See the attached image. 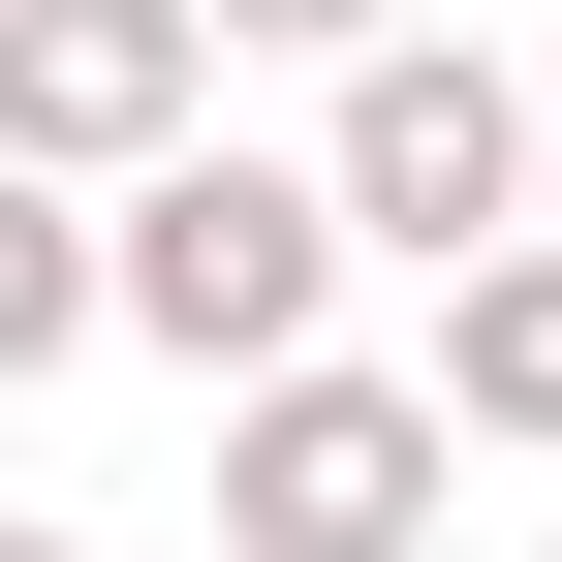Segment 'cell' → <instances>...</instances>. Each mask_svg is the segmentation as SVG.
<instances>
[{
    "instance_id": "cell-1",
    "label": "cell",
    "mask_w": 562,
    "mask_h": 562,
    "mask_svg": "<svg viewBox=\"0 0 562 562\" xmlns=\"http://www.w3.org/2000/svg\"><path fill=\"white\" fill-rule=\"evenodd\" d=\"M94 250H125V344H188V375H281V344H344V157H220V125H188V157H125L94 188Z\"/></svg>"
},
{
    "instance_id": "cell-2",
    "label": "cell",
    "mask_w": 562,
    "mask_h": 562,
    "mask_svg": "<svg viewBox=\"0 0 562 562\" xmlns=\"http://www.w3.org/2000/svg\"><path fill=\"white\" fill-rule=\"evenodd\" d=\"M438 501H469L438 344H406V375H344V344L220 375V562H438Z\"/></svg>"
},
{
    "instance_id": "cell-3",
    "label": "cell",
    "mask_w": 562,
    "mask_h": 562,
    "mask_svg": "<svg viewBox=\"0 0 562 562\" xmlns=\"http://www.w3.org/2000/svg\"><path fill=\"white\" fill-rule=\"evenodd\" d=\"M313 157H344V220H375L406 281H469L501 220H562V94H501L469 32H375V63H344V125H313Z\"/></svg>"
},
{
    "instance_id": "cell-4",
    "label": "cell",
    "mask_w": 562,
    "mask_h": 562,
    "mask_svg": "<svg viewBox=\"0 0 562 562\" xmlns=\"http://www.w3.org/2000/svg\"><path fill=\"white\" fill-rule=\"evenodd\" d=\"M188 94H220V32H188V0H0V157L125 188V157H188Z\"/></svg>"
},
{
    "instance_id": "cell-5",
    "label": "cell",
    "mask_w": 562,
    "mask_h": 562,
    "mask_svg": "<svg viewBox=\"0 0 562 562\" xmlns=\"http://www.w3.org/2000/svg\"><path fill=\"white\" fill-rule=\"evenodd\" d=\"M438 406H469V438H531V469H562V220H501V250L438 281Z\"/></svg>"
},
{
    "instance_id": "cell-6",
    "label": "cell",
    "mask_w": 562,
    "mask_h": 562,
    "mask_svg": "<svg viewBox=\"0 0 562 562\" xmlns=\"http://www.w3.org/2000/svg\"><path fill=\"white\" fill-rule=\"evenodd\" d=\"M94 313H125V250L63 220V157H0V375H63Z\"/></svg>"
},
{
    "instance_id": "cell-7",
    "label": "cell",
    "mask_w": 562,
    "mask_h": 562,
    "mask_svg": "<svg viewBox=\"0 0 562 562\" xmlns=\"http://www.w3.org/2000/svg\"><path fill=\"white\" fill-rule=\"evenodd\" d=\"M188 32H250V63H375L406 0H188Z\"/></svg>"
},
{
    "instance_id": "cell-8",
    "label": "cell",
    "mask_w": 562,
    "mask_h": 562,
    "mask_svg": "<svg viewBox=\"0 0 562 562\" xmlns=\"http://www.w3.org/2000/svg\"><path fill=\"white\" fill-rule=\"evenodd\" d=\"M0 562H63V531H0Z\"/></svg>"
}]
</instances>
